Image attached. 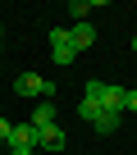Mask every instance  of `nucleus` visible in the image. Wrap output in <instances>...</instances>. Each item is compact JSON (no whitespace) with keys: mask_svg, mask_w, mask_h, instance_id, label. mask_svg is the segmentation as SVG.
<instances>
[{"mask_svg":"<svg viewBox=\"0 0 137 155\" xmlns=\"http://www.w3.org/2000/svg\"><path fill=\"white\" fill-rule=\"evenodd\" d=\"M28 123H32L37 132H41V128H50V123H55V101H37V110H32V119H28Z\"/></svg>","mask_w":137,"mask_h":155,"instance_id":"7","label":"nucleus"},{"mask_svg":"<svg viewBox=\"0 0 137 155\" xmlns=\"http://www.w3.org/2000/svg\"><path fill=\"white\" fill-rule=\"evenodd\" d=\"M37 150H46V155H64V128H41L37 132Z\"/></svg>","mask_w":137,"mask_h":155,"instance_id":"3","label":"nucleus"},{"mask_svg":"<svg viewBox=\"0 0 137 155\" xmlns=\"http://www.w3.org/2000/svg\"><path fill=\"white\" fill-rule=\"evenodd\" d=\"M0 155H5V150H0Z\"/></svg>","mask_w":137,"mask_h":155,"instance_id":"14","label":"nucleus"},{"mask_svg":"<svg viewBox=\"0 0 137 155\" xmlns=\"http://www.w3.org/2000/svg\"><path fill=\"white\" fill-rule=\"evenodd\" d=\"M5 146H9V150H28V146H37V128H32V123H14Z\"/></svg>","mask_w":137,"mask_h":155,"instance_id":"4","label":"nucleus"},{"mask_svg":"<svg viewBox=\"0 0 137 155\" xmlns=\"http://www.w3.org/2000/svg\"><path fill=\"white\" fill-rule=\"evenodd\" d=\"M123 110H128V114H137V87H128V96H123Z\"/></svg>","mask_w":137,"mask_h":155,"instance_id":"10","label":"nucleus"},{"mask_svg":"<svg viewBox=\"0 0 137 155\" xmlns=\"http://www.w3.org/2000/svg\"><path fill=\"white\" fill-rule=\"evenodd\" d=\"M9 155H37V146H28V150H9Z\"/></svg>","mask_w":137,"mask_h":155,"instance_id":"12","label":"nucleus"},{"mask_svg":"<svg viewBox=\"0 0 137 155\" xmlns=\"http://www.w3.org/2000/svg\"><path fill=\"white\" fill-rule=\"evenodd\" d=\"M68 41H73V50L82 55L87 46H96V28L92 23H73V28H68Z\"/></svg>","mask_w":137,"mask_h":155,"instance_id":"6","label":"nucleus"},{"mask_svg":"<svg viewBox=\"0 0 137 155\" xmlns=\"http://www.w3.org/2000/svg\"><path fill=\"white\" fill-rule=\"evenodd\" d=\"M132 50H137V37H132Z\"/></svg>","mask_w":137,"mask_h":155,"instance_id":"13","label":"nucleus"},{"mask_svg":"<svg viewBox=\"0 0 137 155\" xmlns=\"http://www.w3.org/2000/svg\"><path fill=\"white\" fill-rule=\"evenodd\" d=\"M101 114H105V110H101V101H87V96L78 101V119H87V123H96Z\"/></svg>","mask_w":137,"mask_h":155,"instance_id":"8","label":"nucleus"},{"mask_svg":"<svg viewBox=\"0 0 137 155\" xmlns=\"http://www.w3.org/2000/svg\"><path fill=\"white\" fill-rule=\"evenodd\" d=\"M14 91L28 96V101H50V96H55V82H46L41 73H18V78H14Z\"/></svg>","mask_w":137,"mask_h":155,"instance_id":"1","label":"nucleus"},{"mask_svg":"<svg viewBox=\"0 0 137 155\" xmlns=\"http://www.w3.org/2000/svg\"><path fill=\"white\" fill-rule=\"evenodd\" d=\"M50 59H55V64H73V59H78L73 41H68V28H50Z\"/></svg>","mask_w":137,"mask_h":155,"instance_id":"2","label":"nucleus"},{"mask_svg":"<svg viewBox=\"0 0 137 155\" xmlns=\"http://www.w3.org/2000/svg\"><path fill=\"white\" fill-rule=\"evenodd\" d=\"M92 128H96V132H101V137H110V132H114V128H119V114H101V119H96V123H92Z\"/></svg>","mask_w":137,"mask_h":155,"instance_id":"9","label":"nucleus"},{"mask_svg":"<svg viewBox=\"0 0 137 155\" xmlns=\"http://www.w3.org/2000/svg\"><path fill=\"white\" fill-rule=\"evenodd\" d=\"M123 96H128V87H110V82H105V91H101V110L123 119Z\"/></svg>","mask_w":137,"mask_h":155,"instance_id":"5","label":"nucleus"},{"mask_svg":"<svg viewBox=\"0 0 137 155\" xmlns=\"http://www.w3.org/2000/svg\"><path fill=\"white\" fill-rule=\"evenodd\" d=\"M9 128H14L9 119H0V146H5V141H9Z\"/></svg>","mask_w":137,"mask_h":155,"instance_id":"11","label":"nucleus"}]
</instances>
